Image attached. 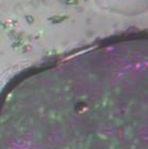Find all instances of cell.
Here are the masks:
<instances>
[{
    "instance_id": "1",
    "label": "cell",
    "mask_w": 148,
    "mask_h": 149,
    "mask_svg": "<svg viewBox=\"0 0 148 149\" xmlns=\"http://www.w3.org/2000/svg\"><path fill=\"white\" fill-rule=\"evenodd\" d=\"M68 18L67 15H55V16H52L48 18V20L53 24H59V23H62L64 20H66Z\"/></svg>"
},
{
    "instance_id": "2",
    "label": "cell",
    "mask_w": 148,
    "mask_h": 149,
    "mask_svg": "<svg viewBox=\"0 0 148 149\" xmlns=\"http://www.w3.org/2000/svg\"><path fill=\"white\" fill-rule=\"evenodd\" d=\"M65 3L67 5H76L79 4V0H65Z\"/></svg>"
},
{
    "instance_id": "3",
    "label": "cell",
    "mask_w": 148,
    "mask_h": 149,
    "mask_svg": "<svg viewBox=\"0 0 148 149\" xmlns=\"http://www.w3.org/2000/svg\"><path fill=\"white\" fill-rule=\"evenodd\" d=\"M26 20L29 23V24H32V23H33V17L31 16V15H27V16H26Z\"/></svg>"
},
{
    "instance_id": "4",
    "label": "cell",
    "mask_w": 148,
    "mask_h": 149,
    "mask_svg": "<svg viewBox=\"0 0 148 149\" xmlns=\"http://www.w3.org/2000/svg\"><path fill=\"white\" fill-rule=\"evenodd\" d=\"M85 1H87V0H85Z\"/></svg>"
}]
</instances>
